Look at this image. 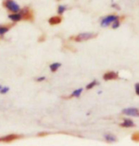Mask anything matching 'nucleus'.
Segmentation results:
<instances>
[{"label": "nucleus", "mask_w": 139, "mask_h": 146, "mask_svg": "<svg viewBox=\"0 0 139 146\" xmlns=\"http://www.w3.org/2000/svg\"><path fill=\"white\" fill-rule=\"evenodd\" d=\"M135 92H136V94L139 96V83L135 84Z\"/></svg>", "instance_id": "19"}, {"label": "nucleus", "mask_w": 139, "mask_h": 146, "mask_svg": "<svg viewBox=\"0 0 139 146\" xmlns=\"http://www.w3.org/2000/svg\"><path fill=\"white\" fill-rule=\"evenodd\" d=\"M97 36V34L94 33H80L79 35H77L76 37L74 38V40L76 42H82V41H86L89 39H92Z\"/></svg>", "instance_id": "2"}, {"label": "nucleus", "mask_w": 139, "mask_h": 146, "mask_svg": "<svg viewBox=\"0 0 139 146\" xmlns=\"http://www.w3.org/2000/svg\"><path fill=\"white\" fill-rule=\"evenodd\" d=\"M119 19V17L117 15H115V14H112V15H108L106 16L105 18H103L101 20V27H107V26H109L110 24H112L113 22L115 21V20Z\"/></svg>", "instance_id": "3"}, {"label": "nucleus", "mask_w": 139, "mask_h": 146, "mask_svg": "<svg viewBox=\"0 0 139 146\" xmlns=\"http://www.w3.org/2000/svg\"><path fill=\"white\" fill-rule=\"evenodd\" d=\"M124 115L128 116H134V117H139V111L138 109L134 108V107H130V108H126L122 111Z\"/></svg>", "instance_id": "4"}, {"label": "nucleus", "mask_w": 139, "mask_h": 146, "mask_svg": "<svg viewBox=\"0 0 139 146\" xmlns=\"http://www.w3.org/2000/svg\"><path fill=\"white\" fill-rule=\"evenodd\" d=\"M118 78L117 73H115L114 71H109L106 72L105 74L103 75V79L105 81H110V80H115V79Z\"/></svg>", "instance_id": "6"}, {"label": "nucleus", "mask_w": 139, "mask_h": 146, "mask_svg": "<svg viewBox=\"0 0 139 146\" xmlns=\"http://www.w3.org/2000/svg\"><path fill=\"white\" fill-rule=\"evenodd\" d=\"M61 66H62V64L61 63H52L51 65L49 66V68H50V70L52 72H55L61 68Z\"/></svg>", "instance_id": "9"}, {"label": "nucleus", "mask_w": 139, "mask_h": 146, "mask_svg": "<svg viewBox=\"0 0 139 146\" xmlns=\"http://www.w3.org/2000/svg\"><path fill=\"white\" fill-rule=\"evenodd\" d=\"M62 22V17L61 16H52L48 19V23L50 25H58Z\"/></svg>", "instance_id": "7"}, {"label": "nucleus", "mask_w": 139, "mask_h": 146, "mask_svg": "<svg viewBox=\"0 0 139 146\" xmlns=\"http://www.w3.org/2000/svg\"><path fill=\"white\" fill-rule=\"evenodd\" d=\"M112 27H113V29H117L118 27L120 26V23H119V21H118V19L117 20H115V21H114L112 23Z\"/></svg>", "instance_id": "16"}, {"label": "nucleus", "mask_w": 139, "mask_h": 146, "mask_svg": "<svg viewBox=\"0 0 139 146\" xmlns=\"http://www.w3.org/2000/svg\"><path fill=\"white\" fill-rule=\"evenodd\" d=\"M9 31H10V27L8 26H0V36L5 35Z\"/></svg>", "instance_id": "10"}, {"label": "nucleus", "mask_w": 139, "mask_h": 146, "mask_svg": "<svg viewBox=\"0 0 139 146\" xmlns=\"http://www.w3.org/2000/svg\"><path fill=\"white\" fill-rule=\"evenodd\" d=\"M4 7L7 9L8 11H11V13H18L21 10V7L18 3H16L14 0H5Z\"/></svg>", "instance_id": "1"}, {"label": "nucleus", "mask_w": 139, "mask_h": 146, "mask_svg": "<svg viewBox=\"0 0 139 146\" xmlns=\"http://www.w3.org/2000/svg\"><path fill=\"white\" fill-rule=\"evenodd\" d=\"M10 91V87L0 84V94H7Z\"/></svg>", "instance_id": "13"}, {"label": "nucleus", "mask_w": 139, "mask_h": 146, "mask_svg": "<svg viewBox=\"0 0 139 146\" xmlns=\"http://www.w3.org/2000/svg\"><path fill=\"white\" fill-rule=\"evenodd\" d=\"M112 6H113V7H115V8H117V10H120L119 6H117V5H115V4H113Z\"/></svg>", "instance_id": "20"}, {"label": "nucleus", "mask_w": 139, "mask_h": 146, "mask_svg": "<svg viewBox=\"0 0 139 146\" xmlns=\"http://www.w3.org/2000/svg\"><path fill=\"white\" fill-rule=\"evenodd\" d=\"M105 139L108 142H115V141H117V138H115L114 135H112V134H106V135H105Z\"/></svg>", "instance_id": "11"}, {"label": "nucleus", "mask_w": 139, "mask_h": 146, "mask_svg": "<svg viewBox=\"0 0 139 146\" xmlns=\"http://www.w3.org/2000/svg\"><path fill=\"white\" fill-rule=\"evenodd\" d=\"M66 11V7L65 6H63V5H60L59 7H58V14H60V15H62V14L65 13V11Z\"/></svg>", "instance_id": "14"}, {"label": "nucleus", "mask_w": 139, "mask_h": 146, "mask_svg": "<svg viewBox=\"0 0 139 146\" xmlns=\"http://www.w3.org/2000/svg\"><path fill=\"white\" fill-rule=\"evenodd\" d=\"M97 84H98V83H97V81H93L92 83H90L89 84H87V86H86V89H91L95 86H97Z\"/></svg>", "instance_id": "15"}, {"label": "nucleus", "mask_w": 139, "mask_h": 146, "mask_svg": "<svg viewBox=\"0 0 139 146\" xmlns=\"http://www.w3.org/2000/svg\"><path fill=\"white\" fill-rule=\"evenodd\" d=\"M82 88H79V89L74 90V91L72 92V94L70 95V98H72V97L79 98L80 96V94H82Z\"/></svg>", "instance_id": "12"}, {"label": "nucleus", "mask_w": 139, "mask_h": 146, "mask_svg": "<svg viewBox=\"0 0 139 146\" xmlns=\"http://www.w3.org/2000/svg\"><path fill=\"white\" fill-rule=\"evenodd\" d=\"M45 76H41V77H39V78H36V81L37 82H43V81H45Z\"/></svg>", "instance_id": "18"}, {"label": "nucleus", "mask_w": 139, "mask_h": 146, "mask_svg": "<svg viewBox=\"0 0 139 146\" xmlns=\"http://www.w3.org/2000/svg\"><path fill=\"white\" fill-rule=\"evenodd\" d=\"M8 17H9V19H11L13 22H19L24 18L20 11H18V13H11V14H9Z\"/></svg>", "instance_id": "5"}, {"label": "nucleus", "mask_w": 139, "mask_h": 146, "mask_svg": "<svg viewBox=\"0 0 139 146\" xmlns=\"http://www.w3.org/2000/svg\"><path fill=\"white\" fill-rule=\"evenodd\" d=\"M120 126L121 127H126V128H129V127H132L134 126V121H132V119H124V121L122 122V123H120Z\"/></svg>", "instance_id": "8"}, {"label": "nucleus", "mask_w": 139, "mask_h": 146, "mask_svg": "<svg viewBox=\"0 0 139 146\" xmlns=\"http://www.w3.org/2000/svg\"><path fill=\"white\" fill-rule=\"evenodd\" d=\"M132 139L134 141L139 142V133H134V135L132 136Z\"/></svg>", "instance_id": "17"}]
</instances>
